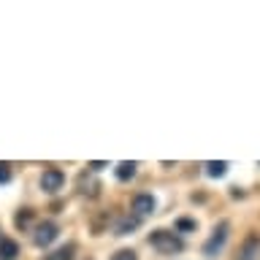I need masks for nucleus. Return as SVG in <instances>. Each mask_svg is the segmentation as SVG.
Listing matches in <instances>:
<instances>
[{
  "instance_id": "obj_1",
  "label": "nucleus",
  "mask_w": 260,
  "mask_h": 260,
  "mask_svg": "<svg viewBox=\"0 0 260 260\" xmlns=\"http://www.w3.org/2000/svg\"><path fill=\"white\" fill-rule=\"evenodd\" d=\"M149 244L160 252V255H176V252L184 249V241L179 239L174 231H152Z\"/></svg>"
},
{
  "instance_id": "obj_2",
  "label": "nucleus",
  "mask_w": 260,
  "mask_h": 260,
  "mask_svg": "<svg viewBox=\"0 0 260 260\" xmlns=\"http://www.w3.org/2000/svg\"><path fill=\"white\" fill-rule=\"evenodd\" d=\"M57 236H60V228H57V222H52V219H44V222L36 225V233H32V244L36 247H49Z\"/></svg>"
},
{
  "instance_id": "obj_3",
  "label": "nucleus",
  "mask_w": 260,
  "mask_h": 260,
  "mask_svg": "<svg viewBox=\"0 0 260 260\" xmlns=\"http://www.w3.org/2000/svg\"><path fill=\"white\" fill-rule=\"evenodd\" d=\"M228 231H231V225H228V222H219V225L214 228V233L209 236V241L203 244V255L214 257L217 252L225 247V241H228Z\"/></svg>"
},
{
  "instance_id": "obj_4",
  "label": "nucleus",
  "mask_w": 260,
  "mask_h": 260,
  "mask_svg": "<svg viewBox=\"0 0 260 260\" xmlns=\"http://www.w3.org/2000/svg\"><path fill=\"white\" fill-rule=\"evenodd\" d=\"M62 184H65V174H62L60 168H46L44 174H41V190L49 192V195L60 192Z\"/></svg>"
},
{
  "instance_id": "obj_5",
  "label": "nucleus",
  "mask_w": 260,
  "mask_h": 260,
  "mask_svg": "<svg viewBox=\"0 0 260 260\" xmlns=\"http://www.w3.org/2000/svg\"><path fill=\"white\" fill-rule=\"evenodd\" d=\"M154 209H157V201H154L149 192H138L133 198V214L136 217H146V214H152Z\"/></svg>"
},
{
  "instance_id": "obj_6",
  "label": "nucleus",
  "mask_w": 260,
  "mask_h": 260,
  "mask_svg": "<svg viewBox=\"0 0 260 260\" xmlns=\"http://www.w3.org/2000/svg\"><path fill=\"white\" fill-rule=\"evenodd\" d=\"M236 260H260V236H249V239L241 244Z\"/></svg>"
},
{
  "instance_id": "obj_7",
  "label": "nucleus",
  "mask_w": 260,
  "mask_h": 260,
  "mask_svg": "<svg viewBox=\"0 0 260 260\" xmlns=\"http://www.w3.org/2000/svg\"><path fill=\"white\" fill-rule=\"evenodd\" d=\"M16 255H19V244L0 236V260H16Z\"/></svg>"
},
{
  "instance_id": "obj_8",
  "label": "nucleus",
  "mask_w": 260,
  "mask_h": 260,
  "mask_svg": "<svg viewBox=\"0 0 260 260\" xmlns=\"http://www.w3.org/2000/svg\"><path fill=\"white\" fill-rule=\"evenodd\" d=\"M138 225H141V217H136V214H133V217H130V214H127V217H122V219H119V225H117V236L133 233Z\"/></svg>"
},
{
  "instance_id": "obj_9",
  "label": "nucleus",
  "mask_w": 260,
  "mask_h": 260,
  "mask_svg": "<svg viewBox=\"0 0 260 260\" xmlns=\"http://www.w3.org/2000/svg\"><path fill=\"white\" fill-rule=\"evenodd\" d=\"M79 190H81V195H89V198H95L98 190H101V184H98L95 179H87V174H81V176H79Z\"/></svg>"
},
{
  "instance_id": "obj_10",
  "label": "nucleus",
  "mask_w": 260,
  "mask_h": 260,
  "mask_svg": "<svg viewBox=\"0 0 260 260\" xmlns=\"http://www.w3.org/2000/svg\"><path fill=\"white\" fill-rule=\"evenodd\" d=\"M136 168H138L136 162H127V160H125V162H119V166L114 168V174H117L119 182H127V179H133V176H136Z\"/></svg>"
},
{
  "instance_id": "obj_11",
  "label": "nucleus",
  "mask_w": 260,
  "mask_h": 260,
  "mask_svg": "<svg viewBox=\"0 0 260 260\" xmlns=\"http://www.w3.org/2000/svg\"><path fill=\"white\" fill-rule=\"evenodd\" d=\"M73 255H76V244H65V247L54 249L52 255H46V260H73Z\"/></svg>"
},
{
  "instance_id": "obj_12",
  "label": "nucleus",
  "mask_w": 260,
  "mask_h": 260,
  "mask_svg": "<svg viewBox=\"0 0 260 260\" xmlns=\"http://www.w3.org/2000/svg\"><path fill=\"white\" fill-rule=\"evenodd\" d=\"M14 225L19 228V231H27V228L32 225V209H22V211H16Z\"/></svg>"
},
{
  "instance_id": "obj_13",
  "label": "nucleus",
  "mask_w": 260,
  "mask_h": 260,
  "mask_svg": "<svg viewBox=\"0 0 260 260\" xmlns=\"http://www.w3.org/2000/svg\"><path fill=\"white\" fill-rule=\"evenodd\" d=\"M206 174L211 176V179H219V176H225L228 174V162L225 160H211V162H206Z\"/></svg>"
},
{
  "instance_id": "obj_14",
  "label": "nucleus",
  "mask_w": 260,
  "mask_h": 260,
  "mask_svg": "<svg viewBox=\"0 0 260 260\" xmlns=\"http://www.w3.org/2000/svg\"><path fill=\"white\" fill-rule=\"evenodd\" d=\"M195 228H198V222H195V219H187V217L176 219V231H179V233H192Z\"/></svg>"
},
{
  "instance_id": "obj_15",
  "label": "nucleus",
  "mask_w": 260,
  "mask_h": 260,
  "mask_svg": "<svg viewBox=\"0 0 260 260\" xmlns=\"http://www.w3.org/2000/svg\"><path fill=\"white\" fill-rule=\"evenodd\" d=\"M109 260H138V255L133 249H119V252H114Z\"/></svg>"
},
{
  "instance_id": "obj_16",
  "label": "nucleus",
  "mask_w": 260,
  "mask_h": 260,
  "mask_svg": "<svg viewBox=\"0 0 260 260\" xmlns=\"http://www.w3.org/2000/svg\"><path fill=\"white\" fill-rule=\"evenodd\" d=\"M8 182H11V166L0 162V184H8Z\"/></svg>"
},
{
  "instance_id": "obj_17",
  "label": "nucleus",
  "mask_w": 260,
  "mask_h": 260,
  "mask_svg": "<svg viewBox=\"0 0 260 260\" xmlns=\"http://www.w3.org/2000/svg\"><path fill=\"white\" fill-rule=\"evenodd\" d=\"M89 168H92V171H101V168H106V162H89Z\"/></svg>"
}]
</instances>
